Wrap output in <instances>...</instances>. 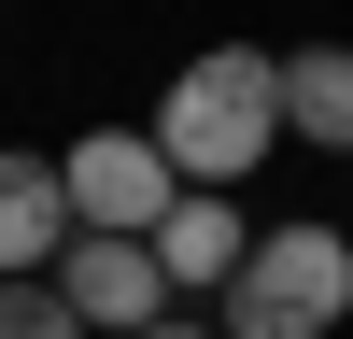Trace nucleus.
I'll return each instance as SVG.
<instances>
[{
	"label": "nucleus",
	"mask_w": 353,
	"mask_h": 339,
	"mask_svg": "<svg viewBox=\"0 0 353 339\" xmlns=\"http://www.w3.org/2000/svg\"><path fill=\"white\" fill-rule=\"evenodd\" d=\"M141 141L170 156V184L226 198L241 170H269V141H283V56L269 43H198L184 71H170V99H156Z\"/></svg>",
	"instance_id": "f257e3e1"
},
{
	"label": "nucleus",
	"mask_w": 353,
	"mask_h": 339,
	"mask_svg": "<svg viewBox=\"0 0 353 339\" xmlns=\"http://www.w3.org/2000/svg\"><path fill=\"white\" fill-rule=\"evenodd\" d=\"M353 325V226H254L212 297V339H339Z\"/></svg>",
	"instance_id": "f03ea898"
},
{
	"label": "nucleus",
	"mask_w": 353,
	"mask_h": 339,
	"mask_svg": "<svg viewBox=\"0 0 353 339\" xmlns=\"http://www.w3.org/2000/svg\"><path fill=\"white\" fill-rule=\"evenodd\" d=\"M57 198H71V240H156V212L184 184H170V156L141 127H85L71 156H57Z\"/></svg>",
	"instance_id": "7ed1b4c3"
},
{
	"label": "nucleus",
	"mask_w": 353,
	"mask_h": 339,
	"mask_svg": "<svg viewBox=\"0 0 353 339\" xmlns=\"http://www.w3.org/2000/svg\"><path fill=\"white\" fill-rule=\"evenodd\" d=\"M43 282H57V311H71L85 339H141V325L170 311V282H156V254H141V240H57Z\"/></svg>",
	"instance_id": "20e7f679"
},
{
	"label": "nucleus",
	"mask_w": 353,
	"mask_h": 339,
	"mask_svg": "<svg viewBox=\"0 0 353 339\" xmlns=\"http://www.w3.org/2000/svg\"><path fill=\"white\" fill-rule=\"evenodd\" d=\"M241 240H254V212H241V198H170V212H156V240H141V254H156V282H170V311H184V297H226V269H241Z\"/></svg>",
	"instance_id": "39448f33"
},
{
	"label": "nucleus",
	"mask_w": 353,
	"mask_h": 339,
	"mask_svg": "<svg viewBox=\"0 0 353 339\" xmlns=\"http://www.w3.org/2000/svg\"><path fill=\"white\" fill-rule=\"evenodd\" d=\"M57 240H71V198H57V156L0 141V282H43Z\"/></svg>",
	"instance_id": "423d86ee"
},
{
	"label": "nucleus",
	"mask_w": 353,
	"mask_h": 339,
	"mask_svg": "<svg viewBox=\"0 0 353 339\" xmlns=\"http://www.w3.org/2000/svg\"><path fill=\"white\" fill-rule=\"evenodd\" d=\"M283 141L353 156V43H297L283 56Z\"/></svg>",
	"instance_id": "0eeeda50"
},
{
	"label": "nucleus",
	"mask_w": 353,
	"mask_h": 339,
	"mask_svg": "<svg viewBox=\"0 0 353 339\" xmlns=\"http://www.w3.org/2000/svg\"><path fill=\"white\" fill-rule=\"evenodd\" d=\"M0 339H85V325L57 311V282H0Z\"/></svg>",
	"instance_id": "6e6552de"
},
{
	"label": "nucleus",
	"mask_w": 353,
	"mask_h": 339,
	"mask_svg": "<svg viewBox=\"0 0 353 339\" xmlns=\"http://www.w3.org/2000/svg\"><path fill=\"white\" fill-rule=\"evenodd\" d=\"M141 339H212V325H198V311H156V325H141Z\"/></svg>",
	"instance_id": "1a4fd4ad"
}]
</instances>
